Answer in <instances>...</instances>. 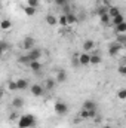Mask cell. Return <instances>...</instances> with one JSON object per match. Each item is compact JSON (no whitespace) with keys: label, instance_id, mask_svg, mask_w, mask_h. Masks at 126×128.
Returning <instances> with one entry per match:
<instances>
[{"label":"cell","instance_id":"obj_1","mask_svg":"<svg viewBox=\"0 0 126 128\" xmlns=\"http://www.w3.org/2000/svg\"><path fill=\"white\" fill-rule=\"evenodd\" d=\"M18 128H30V127H34L36 124V118L34 115L31 113H25V115H21L18 118Z\"/></svg>","mask_w":126,"mask_h":128},{"label":"cell","instance_id":"obj_2","mask_svg":"<svg viewBox=\"0 0 126 128\" xmlns=\"http://www.w3.org/2000/svg\"><path fill=\"white\" fill-rule=\"evenodd\" d=\"M54 110H55V113H57V115L63 116V115H67V113H68L70 107H68V104H67V103H64V101H57V103L54 104Z\"/></svg>","mask_w":126,"mask_h":128},{"label":"cell","instance_id":"obj_3","mask_svg":"<svg viewBox=\"0 0 126 128\" xmlns=\"http://www.w3.org/2000/svg\"><path fill=\"white\" fill-rule=\"evenodd\" d=\"M123 49H125V45H120V43H111L110 45V48H108V55L110 57H116V55H119L120 52H123Z\"/></svg>","mask_w":126,"mask_h":128},{"label":"cell","instance_id":"obj_4","mask_svg":"<svg viewBox=\"0 0 126 128\" xmlns=\"http://www.w3.org/2000/svg\"><path fill=\"white\" fill-rule=\"evenodd\" d=\"M27 57H28L30 61L40 60V57H42V49H39V48H33V49H30V51L27 52Z\"/></svg>","mask_w":126,"mask_h":128},{"label":"cell","instance_id":"obj_5","mask_svg":"<svg viewBox=\"0 0 126 128\" xmlns=\"http://www.w3.org/2000/svg\"><path fill=\"white\" fill-rule=\"evenodd\" d=\"M77 60H79V66H83V67H86V66H89L91 54H88V52H82V54H79Z\"/></svg>","mask_w":126,"mask_h":128},{"label":"cell","instance_id":"obj_6","mask_svg":"<svg viewBox=\"0 0 126 128\" xmlns=\"http://www.w3.org/2000/svg\"><path fill=\"white\" fill-rule=\"evenodd\" d=\"M31 94L34 97H42L45 94V88L39 84H34V85H31Z\"/></svg>","mask_w":126,"mask_h":128},{"label":"cell","instance_id":"obj_7","mask_svg":"<svg viewBox=\"0 0 126 128\" xmlns=\"http://www.w3.org/2000/svg\"><path fill=\"white\" fill-rule=\"evenodd\" d=\"M34 48V39L30 37V36H27V37H24V40H22V49H25V51H30Z\"/></svg>","mask_w":126,"mask_h":128},{"label":"cell","instance_id":"obj_8","mask_svg":"<svg viewBox=\"0 0 126 128\" xmlns=\"http://www.w3.org/2000/svg\"><path fill=\"white\" fill-rule=\"evenodd\" d=\"M102 63V57L98 55L95 51L91 52V60H89V66H98V64Z\"/></svg>","mask_w":126,"mask_h":128},{"label":"cell","instance_id":"obj_9","mask_svg":"<svg viewBox=\"0 0 126 128\" xmlns=\"http://www.w3.org/2000/svg\"><path fill=\"white\" fill-rule=\"evenodd\" d=\"M83 51L88 52V54H91L92 51H95V42L94 40H91V39L85 40V42H83Z\"/></svg>","mask_w":126,"mask_h":128},{"label":"cell","instance_id":"obj_10","mask_svg":"<svg viewBox=\"0 0 126 128\" xmlns=\"http://www.w3.org/2000/svg\"><path fill=\"white\" fill-rule=\"evenodd\" d=\"M45 20H46V24H48V26H51V27L58 26V18H57L55 15H52V14H48Z\"/></svg>","mask_w":126,"mask_h":128},{"label":"cell","instance_id":"obj_11","mask_svg":"<svg viewBox=\"0 0 126 128\" xmlns=\"http://www.w3.org/2000/svg\"><path fill=\"white\" fill-rule=\"evenodd\" d=\"M10 28H12V21H10V20L4 18V20L0 21V30H3V32H9Z\"/></svg>","mask_w":126,"mask_h":128},{"label":"cell","instance_id":"obj_12","mask_svg":"<svg viewBox=\"0 0 126 128\" xmlns=\"http://www.w3.org/2000/svg\"><path fill=\"white\" fill-rule=\"evenodd\" d=\"M67 80V73L64 72V70H58L57 73H55V82H60V84H63Z\"/></svg>","mask_w":126,"mask_h":128},{"label":"cell","instance_id":"obj_13","mask_svg":"<svg viewBox=\"0 0 126 128\" xmlns=\"http://www.w3.org/2000/svg\"><path fill=\"white\" fill-rule=\"evenodd\" d=\"M110 22H111V26H113V27H116V26H119V24L125 22V18H123V15H122V14H119V15L113 16V18L110 20Z\"/></svg>","mask_w":126,"mask_h":128},{"label":"cell","instance_id":"obj_14","mask_svg":"<svg viewBox=\"0 0 126 128\" xmlns=\"http://www.w3.org/2000/svg\"><path fill=\"white\" fill-rule=\"evenodd\" d=\"M15 82H16V88H18L19 91H24V90L28 88V80H27V79H18V80H15Z\"/></svg>","mask_w":126,"mask_h":128},{"label":"cell","instance_id":"obj_15","mask_svg":"<svg viewBox=\"0 0 126 128\" xmlns=\"http://www.w3.org/2000/svg\"><path fill=\"white\" fill-rule=\"evenodd\" d=\"M107 14H108L110 18H113V16H116V15H119V14H122V12H120V9L116 8V6H108V8H107Z\"/></svg>","mask_w":126,"mask_h":128},{"label":"cell","instance_id":"obj_16","mask_svg":"<svg viewBox=\"0 0 126 128\" xmlns=\"http://www.w3.org/2000/svg\"><path fill=\"white\" fill-rule=\"evenodd\" d=\"M65 20H67V26H68V27H70V26H74V24L77 22V18H76V15H74L73 12L67 14V15H65Z\"/></svg>","mask_w":126,"mask_h":128},{"label":"cell","instance_id":"obj_17","mask_svg":"<svg viewBox=\"0 0 126 128\" xmlns=\"http://www.w3.org/2000/svg\"><path fill=\"white\" fill-rule=\"evenodd\" d=\"M27 66L31 68L33 72H40V70H42V64H40V61H39V60H36V61H30Z\"/></svg>","mask_w":126,"mask_h":128},{"label":"cell","instance_id":"obj_18","mask_svg":"<svg viewBox=\"0 0 126 128\" xmlns=\"http://www.w3.org/2000/svg\"><path fill=\"white\" fill-rule=\"evenodd\" d=\"M99 15V21H101V24H104V26H108L110 24V16H108V14L107 12H102V14H98Z\"/></svg>","mask_w":126,"mask_h":128},{"label":"cell","instance_id":"obj_19","mask_svg":"<svg viewBox=\"0 0 126 128\" xmlns=\"http://www.w3.org/2000/svg\"><path fill=\"white\" fill-rule=\"evenodd\" d=\"M12 106H13V109H21V107L24 106V100H22L21 97H15V98L12 100Z\"/></svg>","mask_w":126,"mask_h":128},{"label":"cell","instance_id":"obj_20","mask_svg":"<svg viewBox=\"0 0 126 128\" xmlns=\"http://www.w3.org/2000/svg\"><path fill=\"white\" fill-rule=\"evenodd\" d=\"M83 109H86V110H95L96 109V103L92 101V100H86L83 103Z\"/></svg>","mask_w":126,"mask_h":128},{"label":"cell","instance_id":"obj_21","mask_svg":"<svg viewBox=\"0 0 126 128\" xmlns=\"http://www.w3.org/2000/svg\"><path fill=\"white\" fill-rule=\"evenodd\" d=\"M55 84H57V82H55V79H48V80L45 82V85H42V86H43L45 90H49V91H51V90H54V88H55Z\"/></svg>","mask_w":126,"mask_h":128},{"label":"cell","instance_id":"obj_22","mask_svg":"<svg viewBox=\"0 0 126 128\" xmlns=\"http://www.w3.org/2000/svg\"><path fill=\"white\" fill-rule=\"evenodd\" d=\"M114 32L117 33V34H126V22H122V24L116 26L114 27Z\"/></svg>","mask_w":126,"mask_h":128},{"label":"cell","instance_id":"obj_23","mask_svg":"<svg viewBox=\"0 0 126 128\" xmlns=\"http://www.w3.org/2000/svg\"><path fill=\"white\" fill-rule=\"evenodd\" d=\"M24 14L27 15V16H34L36 15V9L34 8H31V6H24Z\"/></svg>","mask_w":126,"mask_h":128},{"label":"cell","instance_id":"obj_24","mask_svg":"<svg viewBox=\"0 0 126 128\" xmlns=\"http://www.w3.org/2000/svg\"><path fill=\"white\" fill-rule=\"evenodd\" d=\"M7 49H9V45H7L4 40H0V58L3 57L4 51H7Z\"/></svg>","mask_w":126,"mask_h":128},{"label":"cell","instance_id":"obj_25","mask_svg":"<svg viewBox=\"0 0 126 128\" xmlns=\"http://www.w3.org/2000/svg\"><path fill=\"white\" fill-rule=\"evenodd\" d=\"M117 98H119L120 101H125L126 100V88H122V90L117 91Z\"/></svg>","mask_w":126,"mask_h":128},{"label":"cell","instance_id":"obj_26","mask_svg":"<svg viewBox=\"0 0 126 128\" xmlns=\"http://www.w3.org/2000/svg\"><path fill=\"white\" fill-rule=\"evenodd\" d=\"M7 90H9V91H16V90H18V88H16V82L12 80V79L7 80Z\"/></svg>","mask_w":126,"mask_h":128},{"label":"cell","instance_id":"obj_27","mask_svg":"<svg viewBox=\"0 0 126 128\" xmlns=\"http://www.w3.org/2000/svg\"><path fill=\"white\" fill-rule=\"evenodd\" d=\"M40 4V0H27V6H31L34 9H37Z\"/></svg>","mask_w":126,"mask_h":128},{"label":"cell","instance_id":"obj_28","mask_svg":"<svg viewBox=\"0 0 126 128\" xmlns=\"http://www.w3.org/2000/svg\"><path fill=\"white\" fill-rule=\"evenodd\" d=\"M79 116H80V119H89V110L82 109V110H80V113H79Z\"/></svg>","mask_w":126,"mask_h":128},{"label":"cell","instance_id":"obj_29","mask_svg":"<svg viewBox=\"0 0 126 128\" xmlns=\"http://www.w3.org/2000/svg\"><path fill=\"white\" fill-rule=\"evenodd\" d=\"M58 24H60L61 27H68V26H67V20H65V15H64V14L58 18Z\"/></svg>","mask_w":126,"mask_h":128},{"label":"cell","instance_id":"obj_30","mask_svg":"<svg viewBox=\"0 0 126 128\" xmlns=\"http://www.w3.org/2000/svg\"><path fill=\"white\" fill-rule=\"evenodd\" d=\"M125 42H126V34H117V43L125 45Z\"/></svg>","mask_w":126,"mask_h":128},{"label":"cell","instance_id":"obj_31","mask_svg":"<svg viewBox=\"0 0 126 128\" xmlns=\"http://www.w3.org/2000/svg\"><path fill=\"white\" fill-rule=\"evenodd\" d=\"M117 72H119V74H120V76H125V74H126V66H125V64H120V66H119V68H117Z\"/></svg>","mask_w":126,"mask_h":128},{"label":"cell","instance_id":"obj_32","mask_svg":"<svg viewBox=\"0 0 126 128\" xmlns=\"http://www.w3.org/2000/svg\"><path fill=\"white\" fill-rule=\"evenodd\" d=\"M18 61H19V64H28V63H30V60H28L27 54H25V55H22V57H19V60H18Z\"/></svg>","mask_w":126,"mask_h":128},{"label":"cell","instance_id":"obj_33","mask_svg":"<svg viewBox=\"0 0 126 128\" xmlns=\"http://www.w3.org/2000/svg\"><path fill=\"white\" fill-rule=\"evenodd\" d=\"M61 8H63L64 15H67V14H70V12H71V9H70V4H64V6H61Z\"/></svg>","mask_w":126,"mask_h":128},{"label":"cell","instance_id":"obj_34","mask_svg":"<svg viewBox=\"0 0 126 128\" xmlns=\"http://www.w3.org/2000/svg\"><path fill=\"white\" fill-rule=\"evenodd\" d=\"M55 2V4H58V6H64V4H68V0H54Z\"/></svg>","mask_w":126,"mask_h":128},{"label":"cell","instance_id":"obj_35","mask_svg":"<svg viewBox=\"0 0 126 128\" xmlns=\"http://www.w3.org/2000/svg\"><path fill=\"white\" fill-rule=\"evenodd\" d=\"M95 116H96V109L95 110H89V119H94Z\"/></svg>","mask_w":126,"mask_h":128},{"label":"cell","instance_id":"obj_36","mask_svg":"<svg viewBox=\"0 0 126 128\" xmlns=\"http://www.w3.org/2000/svg\"><path fill=\"white\" fill-rule=\"evenodd\" d=\"M102 128H113V127H110V125H104Z\"/></svg>","mask_w":126,"mask_h":128},{"label":"cell","instance_id":"obj_37","mask_svg":"<svg viewBox=\"0 0 126 128\" xmlns=\"http://www.w3.org/2000/svg\"><path fill=\"white\" fill-rule=\"evenodd\" d=\"M0 8H1V6H0Z\"/></svg>","mask_w":126,"mask_h":128}]
</instances>
